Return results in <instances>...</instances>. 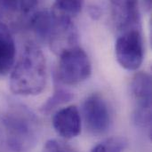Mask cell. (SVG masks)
Masks as SVG:
<instances>
[{
	"instance_id": "obj_1",
	"label": "cell",
	"mask_w": 152,
	"mask_h": 152,
	"mask_svg": "<svg viewBox=\"0 0 152 152\" xmlns=\"http://www.w3.org/2000/svg\"><path fill=\"white\" fill-rule=\"evenodd\" d=\"M46 80L45 57L38 45L30 43L12 69L10 77L11 90L19 95H37L45 89Z\"/></svg>"
},
{
	"instance_id": "obj_2",
	"label": "cell",
	"mask_w": 152,
	"mask_h": 152,
	"mask_svg": "<svg viewBox=\"0 0 152 152\" xmlns=\"http://www.w3.org/2000/svg\"><path fill=\"white\" fill-rule=\"evenodd\" d=\"M8 144L15 151L23 152L31 149L38 135L37 120L27 110H20L4 118Z\"/></svg>"
},
{
	"instance_id": "obj_3",
	"label": "cell",
	"mask_w": 152,
	"mask_h": 152,
	"mask_svg": "<svg viewBox=\"0 0 152 152\" xmlns=\"http://www.w3.org/2000/svg\"><path fill=\"white\" fill-rule=\"evenodd\" d=\"M92 73L91 61L79 46L69 48L60 54L58 80L65 85H77L86 80Z\"/></svg>"
},
{
	"instance_id": "obj_4",
	"label": "cell",
	"mask_w": 152,
	"mask_h": 152,
	"mask_svg": "<svg viewBox=\"0 0 152 152\" xmlns=\"http://www.w3.org/2000/svg\"><path fill=\"white\" fill-rule=\"evenodd\" d=\"M118 62L127 70L139 69L144 58L143 40L141 29H133L121 33L115 44Z\"/></svg>"
},
{
	"instance_id": "obj_5",
	"label": "cell",
	"mask_w": 152,
	"mask_h": 152,
	"mask_svg": "<svg viewBox=\"0 0 152 152\" xmlns=\"http://www.w3.org/2000/svg\"><path fill=\"white\" fill-rule=\"evenodd\" d=\"M131 91L136 102L134 122L151 133V77L146 72H138L131 83Z\"/></svg>"
},
{
	"instance_id": "obj_6",
	"label": "cell",
	"mask_w": 152,
	"mask_h": 152,
	"mask_svg": "<svg viewBox=\"0 0 152 152\" xmlns=\"http://www.w3.org/2000/svg\"><path fill=\"white\" fill-rule=\"evenodd\" d=\"M83 114L87 129L94 134L106 133L111 124L109 106L103 97L98 94L88 96L83 104Z\"/></svg>"
},
{
	"instance_id": "obj_7",
	"label": "cell",
	"mask_w": 152,
	"mask_h": 152,
	"mask_svg": "<svg viewBox=\"0 0 152 152\" xmlns=\"http://www.w3.org/2000/svg\"><path fill=\"white\" fill-rule=\"evenodd\" d=\"M111 18L118 32L141 29V14L136 1H112Z\"/></svg>"
},
{
	"instance_id": "obj_8",
	"label": "cell",
	"mask_w": 152,
	"mask_h": 152,
	"mask_svg": "<svg viewBox=\"0 0 152 152\" xmlns=\"http://www.w3.org/2000/svg\"><path fill=\"white\" fill-rule=\"evenodd\" d=\"M56 133L65 139H73L81 132V118L76 106H69L58 110L53 118Z\"/></svg>"
},
{
	"instance_id": "obj_9",
	"label": "cell",
	"mask_w": 152,
	"mask_h": 152,
	"mask_svg": "<svg viewBox=\"0 0 152 152\" xmlns=\"http://www.w3.org/2000/svg\"><path fill=\"white\" fill-rule=\"evenodd\" d=\"M15 43L6 25L0 22V75L7 74L15 60Z\"/></svg>"
},
{
	"instance_id": "obj_10",
	"label": "cell",
	"mask_w": 152,
	"mask_h": 152,
	"mask_svg": "<svg viewBox=\"0 0 152 152\" xmlns=\"http://www.w3.org/2000/svg\"><path fill=\"white\" fill-rule=\"evenodd\" d=\"M74 97L72 92L64 89V88H57L53 94L50 96L46 102L42 105L40 110L44 114H49L52 110L56 109L57 107L70 102Z\"/></svg>"
},
{
	"instance_id": "obj_11",
	"label": "cell",
	"mask_w": 152,
	"mask_h": 152,
	"mask_svg": "<svg viewBox=\"0 0 152 152\" xmlns=\"http://www.w3.org/2000/svg\"><path fill=\"white\" fill-rule=\"evenodd\" d=\"M82 1H56L52 7V12L57 16L72 19L82 10Z\"/></svg>"
},
{
	"instance_id": "obj_12",
	"label": "cell",
	"mask_w": 152,
	"mask_h": 152,
	"mask_svg": "<svg viewBox=\"0 0 152 152\" xmlns=\"http://www.w3.org/2000/svg\"><path fill=\"white\" fill-rule=\"evenodd\" d=\"M128 142L126 138L113 136L95 145L91 152H123L127 147Z\"/></svg>"
},
{
	"instance_id": "obj_13",
	"label": "cell",
	"mask_w": 152,
	"mask_h": 152,
	"mask_svg": "<svg viewBox=\"0 0 152 152\" xmlns=\"http://www.w3.org/2000/svg\"><path fill=\"white\" fill-rule=\"evenodd\" d=\"M43 152H75L69 146L57 140H49L46 142Z\"/></svg>"
},
{
	"instance_id": "obj_14",
	"label": "cell",
	"mask_w": 152,
	"mask_h": 152,
	"mask_svg": "<svg viewBox=\"0 0 152 152\" xmlns=\"http://www.w3.org/2000/svg\"><path fill=\"white\" fill-rule=\"evenodd\" d=\"M89 14L94 19H98L101 16L102 12H101V9L97 5L94 4V5H91L89 7Z\"/></svg>"
}]
</instances>
